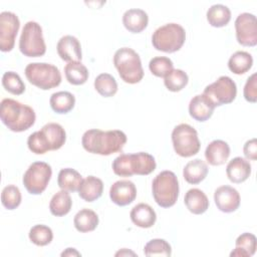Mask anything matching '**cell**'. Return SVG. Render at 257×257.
Wrapping results in <instances>:
<instances>
[{
	"mask_svg": "<svg viewBox=\"0 0 257 257\" xmlns=\"http://www.w3.org/2000/svg\"><path fill=\"white\" fill-rule=\"evenodd\" d=\"M207 20L209 24L213 27H224L231 20L230 9L223 4L212 5L207 10Z\"/></svg>",
	"mask_w": 257,
	"mask_h": 257,
	"instance_id": "obj_32",
	"label": "cell"
},
{
	"mask_svg": "<svg viewBox=\"0 0 257 257\" xmlns=\"http://www.w3.org/2000/svg\"><path fill=\"white\" fill-rule=\"evenodd\" d=\"M2 85L8 92L20 95L25 91V84L20 75L14 71H6L2 76Z\"/></svg>",
	"mask_w": 257,
	"mask_h": 257,
	"instance_id": "obj_37",
	"label": "cell"
},
{
	"mask_svg": "<svg viewBox=\"0 0 257 257\" xmlns=\"http://www.w3.org/2000/svg\"><path fill=\"white\" fill-rule=\"evenodd\" d=\"M184 203L187 209L195 215H201L209 208V200L206 194L197 188L187 191L184 198Z\"/></svg>",
	"mask_w": 257,
	"mask_h": 257,
	"instance_id": "obj_24",
	"label": "cell"
},
{
	"mask_svg": "<svg viewBox=\"0 0 257 257\" xmlns=\"http://www.w3.org/2000/svg\"><path fill=\"white\" fill-rule=\"evenodd\" d=\"M30 241L37 246H46L53 239V232L46 225H35L29 231Z\"/></svg>",
	"mask_w": 257,
	"mask_h": 257,
	"instance_id": "obj_36",
	"label": "cell"
},
{
	"mask_svg": "<svg viewBox=\"0 0 257 257\" xmlns=\"http://www.w3.org/2000/svg\"><path fill=\"white\" fill-rule=\"evenodd\" d=\"M20 27L18 16L10 11L0 13V49L3 52L11 51L15 44Z\"/></svg>",
	"mask_w": 257,
	"mask_h": 257,
	"instance_id": "obj_13",
	"label": "cell"
},
{
	"mask_svg": "<svg viewBox=\"0 0 257 257\" xmlns=\"http://www.w3.org/2000/svg\"><path fill=\"white\" fill-rule=\"evenodd\" d=\"M122 23L126 30L132 33H140L145 30L149 23V16L143 9L132 8L122 15Z\"/></svg>",
	"mask_w": 257,
	"mask_h": 257,
	"instance_id": "obj_21",
	"label": "cell"
},
{
	"mask_svg": "<svg viewBox=\"0 0 257 257\" xmlns=\"http://www.w3.org/2000/svg\"><path fill=\"white\" fill-rule=\"evenodd\" d=\"M243 154L247 160H257V141L255 138L247 141L243 147Z\"/></svg>",
	"mask_w": 257,
	"mask_h": 257,
	"instance_id": "obj_42",
	"label": "cell"
},
{
	"mask_svg": "<svg viewBox=\"0 0 257 257\" xmlns=\"http://www.w3.org/2000/svg\"><path fill=\"white\" fill-rule=\"evenodd\" d=\"M214 201L221 212L232 213L240 206V194L235 188L224 185L215 190Z\"/></svg>",
	"mask_w": 257,
	"mask_h": 257,
	"instance_id": "obj_15",
	"label": "cell"
},
{
	"mask_svg": "<svg viewBox=\"0 0 257 257\" xmlns=\"http://www.w3.org/2000/svg\"><path fill=\"white\" fill-rule=\"evenodd\" d=\"M67 81L73 85H81L88 79V70L81 61L68 62L64 67Z\"/></svg>",
	"mask_w": 257,
	"mask_h": 257,
	"instance_id": "obj_31",
	"label": "cell"
},
{
	"mask_svg": "<svg viewBox=\"0 0 257 257\" xmlns=\"http://www.w3.org/2000/svg\"><path fill=\"white\" fill-rule=\"evenodd\" d=\"M153 197L156 203L162 208L174 206L179 197L178 178L172 171H163L159 173L152 183Z\"/></svg>",
	"mask_w": 257,
	"mask_h": 257,
	"instance_id": "obj_6",
	"label": "cell"
},
{
	"mask_svg": "<svg viewBox=\"0 0 257 257\" xmlns=\"http://www.w3.org/2000/svg\"><path fill=\"white\" fill-rule=\"evenodd\" d=\"M226 174L232 183H243L251 175V165L246 159L236 157L228 163L226 167Z\"/></svg>",
	"mask_w": 257,
	"mask_h": 257,
	"instance_id": "obj_19",
	"label": "cell"
},
{
	"mask_svg": "<svg viewBox=\"0 0 257 257\" xmlns=\"http://www.w3.org/2000/svg\"><path fill=\"white\" fill-rule=\"evenodd\" d=\"M95 90L104 97L113 96L117 91V82L109 73H100L94 79Z\"/></svg>",
	"mask_w": 257,
	"mask_h": 257,
	"instance_id": "obj_34",
	"label": "cell"
},
{
	"mask_svg": "<svg viewBox=\"0 0 257 257\" xmlns=\"http://www.w3.org/2000/svg\"><path fill=\"white\" fill-rule=\"evenodd\" d=\"M112 171L119 177H132L133 175L147 176L156 170L155 158L146 153L120 154L112 162Z\"/></svg>",
	"mask_w": 257,
	"mask_h": 257,
	"instance_id": "obj_4",
	"label": "cell"
},
{
	"mask_svg": "<svg viewBox=\"0 0 257 257\" xmlns=\"http://www.w3.org/2000/svg\"><path fill=\"white\" fill-rule=\"evenodd\" d=\"M51 176L50 165L45 162H34L24 173L22 182L29 194L40 195L45 191Z\"/></svg>",
	"mask_w": 257,
	"mask_h": 257,
	"instance_id": "obj_11",
	"label": "cell"
},
{
	"mask_svg": "<svg viewBox=\"0 0 257 257\" xmlns=\"http://www.w3.org/2000/svg\"><path fill=\"white\" fill-rule=\"evenodd\" d=\"M236 248L230 253V256L250 257L256 251V237L252 233H243L236 239Z\"/></svg>",
	"mask_w": 257,
	"mask_h": 257,
	"instance_id": "obj_30",
	"label": "cell"
},
{
	"mask_svg": "<svg viewBox=\"0 0 257 257\" xmlns=\"http://www.w3.org/2000/svg\"><path fill=\"white\" fill-rule=\"evenodd\" d=\"M125 143L126 136L119 130L91 128L86 131L81 138V145L86 152L100 156H109L120 152Z\"/></svg>",
	"mask_w": 257,
	"mask_h": 257,
	"instance_id": "obj_1",
	"label": "cell"
},
{
	"mask_svg": "<svg viewBox=\"0 0 257 257\" xmlns=\"http://www.w3.org/2000/svg\"><path fill=\"white\" fill-rule=\"evenodd\" d=\"M27 80L42 90H48L58 86L61 82L59 69L46 62H32L27 64L24 70Z\"/></svg>",
	"mask_w": 257,
	"mask_h": 257,
	"instance_id": "obj_8",
	"label": "cell"
},
{
	"mask_svg": "<svg viewBox=\"0 0 257 257\" xmlns=\"http://www.w3.org/2000/svg\"><path fill=\"white\" fill-rule=\"evenodd\" d=\"M215 107V104L207 95L204 93L197 94L190 100L189 113L198 121H206L212 116Z\"/></svg>",
	"mask_w": 257,
	"mask_h": 257,
	"instance_id": "obj_18",
	"label": "cell"
},
{
	"mask_svg": "<svg viewBox=\"0 0 257 257\" xmlns=\"http://www.w3.org/2000/svg\"><path fill=\"white\" fill-rule=\"evenodd\" d=\"M50 106L56 113H67L75 104V97L69 91H57L51 94L49 99Z\"/></svg>",
	"mask_w": 257,
	"mask_h": 257,
	"instance_id": "obj_29",
	"label": "cell"
},
{
	"mask_svg": "<svg viewBox=\"0 0 257 257\" xmlns=\"http://www.w3.org/2000/svg\"><path fill=\"white\" fill-rule=\"evenodd\" d=\"M0 118L10 131L21 133L34 124L36 114L29 105L12 98H4L0 103Z\"/></svg>",
	"mask_w": 257,
	"mask_h": 257,
	"instance_id": "obj_2",
	"label": "cell"
},
{
	"mask_svg": "<svg viewBox=\"0 0 257 257\" xmlns=\"http://www.w3.org/2000/svg\"><path fill=\"white\" fill-rule=\"evenodd\" d=\"M113 64L119 77L126 83H138L144 77L141 57L130 47H122L115 51L113 55Z\"/></svg>",
	"mask_w": 257,
	"mask_h": 257,
	"instance_id": "obj_5",
	"label": "cell"
},
{
	"mask_svg": "<svg viewBox=\"0 0 257 257\" xmlns=\"http://www.w3.org/2000/svg\"><path fill=\"white\" fill-rule=\"evenodd\" d=\"M72 206V200L67 191L60 190L55 193L49 203V210L53 216L62 217L69 213Z\"/></svg>",
	"mask_w": 257,
	"mask_h": 257,
	"instance_id": "obj_28",
	"label": "cell"
},
{
	"mask_svg": "<svg viewBox=\"0 0 257 257\" xmlns=\"http://www.w3.org/2000/svg\"><path fill=\"white\" fill-rule=\"evenodd\" d=\"M61 256H80V253L78 251H76L74 248H67L65 251H63L61 253Z\"/></svg>",
	"mask_w": 257,
	"mask_h": 257,
	"instance_id": "obj_43",
	"label": "cell"
},
{
	"mask_svg": "<svg viewBox=\"0 0 257 257\" xmlns=\"http://www.w3.org/2000/svg\"><path fill=\"white\" fill-rule=\"evenodd\" d=\"M215 106L231 103L237 95V86L234 80L226 75L220 76L216 81L207 85L203 91Z\"/></svg>",
	"mask_w": 257,
	"mask_h": 257,
	"instance_id": "obj_12",
	"label": "cell"
},
{
	"mask_svg": "<svg viewBox=\"0 0 257 257\" xmlns=\"http://www.w3.org/2000/svg\"><path fill=\"white\" fill-rule=\"evenodd\" d=\"M21 193L15 185L6 186L1 193V203L8 210L16 209L21 203Z\"/></svg>",
	"mask_w": 257,
	"mask_h": 257,
	"instance_id": "obj_39",
	"label": "cell"
},
{
	"mask_svg": "<svg viewBox=\"0 0 257 257\" xmlns=\"http://www.w3.org/2000/svg\"><path fill=\"white\" fill-rule=\"evenodd\" d=\"M137 197L136 185L128 180H119L114 182L109 189V198L117 206L123 207L130 205Z\"/></svg>",
	"mask_w": 257,
	"mask_h": 257,
	"instance_id": "obj_16",
	"label": "cell"
},
{
	"mask_svg": "<svg viewBox=\"0 0 257 257\" xmlns=\"http://www.w3.org/2000/svg\"><path fill=\"white\" fill-rule=\"evenodd\" d=\"M103 192V183L99 178L88 176L82 180L79 188L78 195L85 202H93L101 197Z\"/></svg>",
	"mask_w": 257,
	"mask_h": 257,
	"instance_id": "obj_23",
	"label": "cell"
},
{
	"mask_svg": "<svg viewBox=\"0 0 257 257\" xmlns=\"http://www.w3.org/2000/svg\"><path fill=\"white\" fill-rule=\"evenodd\" d=\"M253 64V57L247 51H236L228 60V68L235 74H244Z\"/></svg>",
	"mask_w": 257,
	"mask_h": 257,
	"instance_id": "obj_33",
	"label": "cell"
},
{
	"mask_svg": "<svg viewBox=\"0 0 257 257\" xmlns=\"http://www.w3.org/2000/svg\"><path fill=\"white\" fill-rule=\"evenodd\" d=\"M57 53L64 61H81V45L78 39L72 35H64L57 42Z\"/></svg>",
	"mask_w": 257,
	"mask_h": 257,
	"instance_id": "obj_17",
	"label": "cell"
},
{
	"mask_svg": "<svg viewBox=\"0 0 257 257\" xmlns=\"http://www.w3.org/2000/svg\"><path fill=\"white\" fill-rule=\"evenodd\" d=\"M65 141L66 133L62 125L56 122H48L40 131L34 132L28 137L27 146L32 153L43 155L48 151L59 150Z\"/></svg>",
	"mask_w": 257,
	"mask_h": 257,
	"instance_id": "obj_3",
	"label": "cell"
},
{
	"mask_svg": "<svg viewBox=\"0 0 257 257\" xmlns=\"http://www.w3.org/2000/svg\"><path fill=\"white\" fill-rule=\"evenodd\" d=\"M230 156L229 145L222 140L212 141L205 150V158L212 166H221L225 164Z\"/></svg>",
	"mask_w": 257,
	"mask_h": 257,
	"instance_id": "obj_20",
	"label": "cell"
},
{
	"mask_svg": "<svg viewBox=\"0 0 257 257\" xmlns=\"http://www.w3.org/2000/svg\"><path fill=\"white\" fill-rule=\"evenodd\" d=\"M144 253L146 256H171L172 247L164 239H152L145 245Z\"/></svg>",
	"mask_w": 257,
	"mask_h": 257,
	"instance_id": "obj_40",
	"label": "cell"
},
{
	"mask_svg": "<svg viewBox=\"0 0 257 257\" xmlns=\"http://www.w3.org/2000/svg\"><path fill=\"white\" fill-rule=\"evenodd\" d=\"M186 40V31L178 23H167L158 29L152 35L153 46L163 52L173 53L182 48Z\"/></svg>",
	"mask_w": 257,
	"mask_h": 257,
	"instance_id": "obj_7",
	"label": "cell"
},
{
	"mask_svg": "<svg viewBox=\"0 0 257 257\" xmlns=\"http://www.w3.org/2000/svg\"><path fill=\"white\" fill-rule=\"evenodd\" d=\"M150 71L158 77H165L174 69L173 61L166 56H156L149 62Z\"/></svg>",
	"mask_w": 257,
	"mask_h": 257,
	"instance_id": "obj_38",
	"label": "cell"
},
{
	"mask_svg": "<svg viewBox=\"0 0 257 257\" xmlns=\"http://www.w3.org/2000/svg\"><path fill=\"white\" fill-rule=\"evenodd\" d=\"M256 73H253L247 78V81L244 85L243 89V95L244 98L252 103H255L257 101V85H256Z\"/></svg>",
	"mask_w": 257,
	"mask_h": 257,
	"instance_id": "obj_41",
	"label": "cell"
},
{
	"mask_svg": "<svg viewBox=\"0 0 257 257\" xmlns=\"http://www.w3.org/2000/svg\"><path fill=\"white\" fill-rule=\"evenodd\" d=\"M73 224L75 229L80 233L91 232L98 225V216L94 211L83 208L75 214Z\"/></svg>",
	"mask_w": 257,
	"mask_h": 257,
	"instance_id": "obj_26",
	"label": "cell"
},
{
	"mask_svg": "<svg viewBox=\"0 0 257 257\" xmlns=\"http://www.w3.org/2000/svg\"><path fill=\"white\" fill-rule=\"evenodd\" d=\"M236 38L243 46H255L257 44V20L252 13L244 12L235 20Z\"/></svg>",
	"mask_w": 257,
	"mask_h": 257,
	"instance_id": "obj_14",
	"label": "cell"
},
{
	"mask_svg": "<svg viewBox=\"0 0 257 257\" xmlns=\"http://www.w3.org/2000/svg\"><path fill=\"white\" fill-rule=\"evenodd\" d=\"M130 254H131V255H136L134 252L127 251V250L124 248V249H122L121 251H118L117 253H115V256H118V255H120V256H121V255H130Z\"/></svg>",
	"mask_w": 257,
	"mask_h": 257,
	"instance_id": "obj_44",
	"label": "cell"
},
{
	"mask_svg": "<svg viewBox=\"0 0 257 257\" xmlns=\"http://www.w3.org/2000/svg\"><path fill=\"white\" fill-rule=\"evenodd\" d=\"M130 217L132 222L140 228H151L155 225L157 220V214L155 210L146 203H140L136 205L132 209Z\"/></svg>",
	"mask_w": 257,
	"mask_h": 257,
	"instance_id": "obj_22",
	"label": "cell"
},
{
	"mask_svg": "<svg viewBox=\"0 0 257 257\" xmlns=\"http://www.w3.org/2000/svg\"><path fill=\"white\" fill-rule=\"evenodd\" d=\"M208 175V166L201 159L190 161L183 170V177L189 184L196 185L201 183Z\"/></svg>",
	"mask_w": 257,
	"mask_h": 257,
	"instance_id": "obj_25",
	"label": "cell"
},
{
	"mask_svg": "<svg viewBox=\"0 0 257 257\" xmlns=\"http://www.w3.org/2000/svg\"><path fill=\"white\" fill-rule=\"evenodd\" d=\"M172 143L177 155L183 158L197 155L201 148L197 131L188 123H180L174 127Z\"/></svg>",
	"mask_w": 257,
	"mask_h": 257,
	"instance_id": "obj_10",
	"label": "cell"
},
{
	"mask_svg": "<svg viewBox=\"0 0 257 257\" xmlns=\"http://www.w3.org/2000/svg\"><path fill=\"white\" fill-rule=\"evenodd\" d=\"M189 81L188 74L182 69H173L164 77L165 86L173 92L182 90Z\"/></svg>",
	"mask_w": 257,
	"mask_h": 257,
	"instance_id": "obj_35",
	"label": "cell"
},
{
	"mask_svg": "<svg viewBox=\"0 0 257 257\" xmlns=\"http://www.w3.org/2000/svg\"><path fill=\"white\" fill-rule=\"evenodd\" d=\"M81 175L72 168L61 169L58 173L57 184L61 190L67 192L78 191V188L82 182Z\"/></svg>",
	"mask_w": 257,
	"mask_h": 257,
	"instance_id": "obj_27",
	"label": "cell"
},
{
	"mask_svg": "<svg viewBox=\"0 0 257 257\" xmlns=\"http://www.w3.org/2000/svg\"><path fill=\"white\" fill-rule=\"evenodd\" d=\"M19 50L27 57H39L45 54L46 44L40 24L35 21L24 24L19 39Z\"/></svg>",
	"mask_w": 257,
	"mask_h": 257,
	"instance_id": "obj_9",
	"label": "cell"
}]
</instances>
